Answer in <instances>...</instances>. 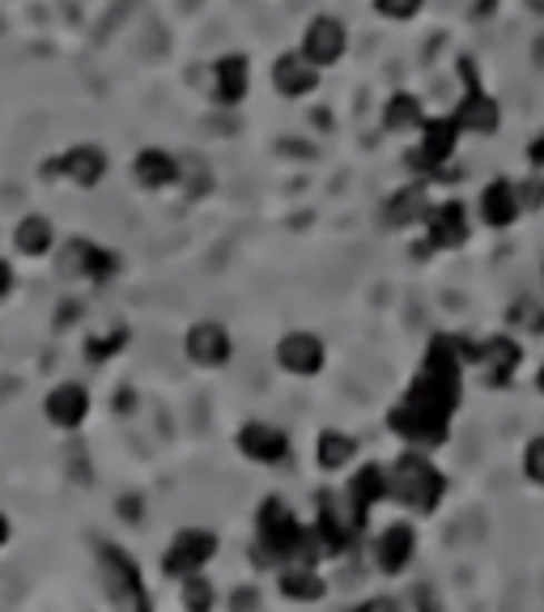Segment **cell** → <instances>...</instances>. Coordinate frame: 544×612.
<instances>
[{
    "label": "cell",
    "instance_id": "cell-8",
    "mask_svg": "<svg viewBox=\"0 0 544 612\" xmlns=\"http://www.w3.org/2000/svg\"><path fill=\"white\" fill-rule=\"evenodd\" d=\"M459 77H464V98H459V107H455L459 128H464L468 137H494L497 124H502V111H497L494 98L481 90L473 60H459Z\"/></svg>",
    "mask_w": 544,
    "mask_h": 612
},
{
    "label": "cell",
    "instance_id": "cell-25",
    "mask_svg": "<svg viewBox=\"0 0 544 612\" xmlns=\"http://www.w3.org/2000/svg\"><path fill=\"white\" fill-rule=\"evenodd\" d=\"M429 209H434V205H429L426 179H417V184H408V188H400L392 200H387L383 217H387L392 226H413V221H426Z\"/></svg>",
    "mask_w": 544,
    "mask_h": 612
},
{
    "label": "cell",
    "instance_id": "cell-26",
    "mask_svg": "<svg viewBox=\"0 0 544 612\" xmlns=\"http://www.w3.org/2000/svg\"><path fill=\"white\" fill-rule=\"evenodd\" d=\"M354 455H357V443H354V434H345V430H324L319 443H315V460H319V468L324 472L349 468Z\"/></svg>",
    "mask_w": 544,
    "mask_h": 612
},
{
    "label": "cell",
    "instance_id": "cell-3",
    "mask_svg": "<svg viewBox=\"0 0 544 612\" xmlns=\"http://www.w3.org/2000/svg\"><path fill=\"white\" fill-rule=\"evenodd\" d=\"M422 132V141L417 149H408V170H417L422 179H443V166L451 162V154H455V145L464 137V128H459V119L455 116H426V124L417 128Z\"/></svg>",
    "mask_w": 544,
    "mask_h": 612
},
{
    "label": "cell",
    "instance_id": "cell-36",
    "mask_svg": "<svg viewBox=\"0 0 544 612\" xmlns=\"http://www.w3.org/2000/svg\"><path fill=\"white\" fill-rule=\"evenodd\" d=\"M9 536H13V523H9V515H4V511H0V549H4V544H9Z\"/></svg>",
    "mask_w": 544,
    "mask_h": 612
},
{
    "label": "cell",
    "instance_id": "cell-18",
    "mask_svg": "<svg viewBox=\"0 0 544 612\" xmlns=\"http://www.w3.org/2000/svg\"><path fill=\"white\" fill-rule=\"evenodd\" d=\"M476 213H481V221H485V226H494V230L515 226V221H520V213H523L520 184H511V179H494V184H485L481 200H476Z\"/></svg>",
    "mask_w": 544,
    "mask_h": 612
},
{
    "label": "cell",
    "instance_id": "cell-13",
    "mask_svg": "<svg viewBox=\"0 0 544 612\" xmlns=\"http://www.w3.org/2000/svg\"><path fill=\"white\" fill-rule=\"evenodd\" d=\"M468 235H473V217L464 200H443L426 213V238L434 251H455L468 243Z\"/></svg>",
    "mask_w": 544,
    "mask_h": 612
},
{
    "label": "cell",
    "instance_id": "cell-17",
    "mask_svg": "<svg viewBox=\"0 0 544 612\" xmlns=\"http://www.w3.org/2000/svg\"><path fill=\"white\" fill-rule=\"evenodd\" d=\"M235 443L251 464H281L285 455H289V434L268 422H247L238 430Z\"/></svg>",
    "mask_w": 544,
    "mask_h": 612
},
{
    "label": "cell",
    "instance_id": "cell-12",
    "mask_svg": "<svg viewBox=\"0 0 544 612\" xmlns=\"http://www.w3.org/2000/svg\"><path fill=\"white\" fill-rule=\"evenodd\" d=\"M184 354H188L191 366L217 371V366H226V362L235 357V340H230V332L221 328V324L200 319V324H191L188 336H184Z\"/></svg>",
    "mask_w": 544,
    "mask_h": 612
},
{
    "label": "cell",
    "instance_id": "cell-35",
    "mask_svg": "<svg viewBox=\"0 0 544 612\" xmlns=\"http://www.w3.org/2000/svg\"><path fill=\"white\" fill-rule=\"evenodd\" d=\"M527 162H532V166H536V170L544 175V132H541V137H536L532 145H527Z\"/></svg>",
    "mask_w": 544,
    "mask_h": 612
},
{
    "label": "cell",
    "instance_id": "cell-30",
    "mask_svg": "<svg viewBox=\"0 0 544 612\" xmlns=\"http://www.w3.org/2000/svg\"><path fill=\"white\" fill-rule=\"evenodd\" d=\"M422 4H426V0H375V9H379L383 18H392V22H408V18H417Z\"/></svg>",
    "mask_w": 544,
    "mask_h": 612
},
{
    "label": "cell",
    "instance_id": "cell-15",
    "mask_svg": "<svg viewBox=\"0 0 544 612\" xmlns=\"http://www.w3.org/2000/svg\"><path fill=\"white\" fill-rule=\"evenodd\" d=\"M277 362L289 375L315 378L324 371V362H328V349H324V340L315 332H289V336L277 340Z\"/></svg>",
    "mask_w": 544,
    "mask_h": 612
},
{
    "label": "cell",
    "instance_id": "cell-29",
    "mask_svg": "<svg viewBox=\"0 0 544 612\" xmlns=\"http://www.w3.org/2000/svg\"><path fill=\"white\" fill-rule=\"evenodd\" d=\"M214 588H209V579H205V570L200 574H191V579H184V609L191 612H205L214 609Z\"/></svg>",
    "mask_w": 544,
    "mask_h": 612
},
{
    "label": "cell",
    "instance_id": "cell-1",
    "mask_svg": "<svg viewBox=\"0 0 544 612\" xmlns=\"http://www.w3.org/2000/svg\"><path fill=\"white\" fill-rule=\"evenodd\" d=\"M464 371H468V340L434 336L417 378L387 413L392 434H400L404 443H417V447H443L451 438V417L464 401Z\"/></svg>",
    "mask_w": 544,
    "mask_h": 612
},
{
    "label": "cell",
    "instance_id": "cell-14",
    "mask_svg": "<svg viewBox=\"0 0 544 612\" xmlns=\"http://www.w3.org/2000/svg\"><path fill=\"white\" fill-rule=\"evenodd\" d=\"M43 417L48 425L56 430H81L86 417H90V392H86V383H56L48 396H43Z\"/></svg>",
    "mask_w": 544,
    "mask_h": 612
},
{
    "label": "cell",
    "instance_id": "cell-34",
    "mask_svg": "<svg viewBox=\"0 0 544 612\" xmlns=\"http://www.w3.org/2000/svg\"><path fill=\"white\" fill-rule=\"evenodd\" d=\"M13 289H18V273H13V264H9V259H0V303H4Z\"/></svg>",
    "mask_w": 544,
    "mask_h": 612
},
{
    "label": "cell",
    "instance_id": "cell-24",
    "mask_svg": "<svg viewBox=\"0 0 544 612\" xmlns=\"http://www.w3.org/2000/svg\"><path fill=\"white\" fill-rule=\"evenodd\" d=\"M345 494L354 497L357 506L370 515L379 502H387V497H392V476H387V468H383V464H362V468L349 476Z\"/></svg>",
    "mask_w": 544,
    "mask_h": 612
},
{
    "label": "cell",
    "instance_id": "cell-11",
    "mask_svg": "<svg viewBox=\"0 0 544 612\" xmlns=\"http://www.w3.org/2000/svg\"><path fill=\"white\" fill-rule=\"evenodd\" d=\"M303 56H307L315 69H328L336 65L345 51H349V30L340 18H328V13H319V18H310L307 30H303Z\"/></svg>",
    "mask_w": 544,
    "mask_h": 612
},
{
    "label": "cell",
    "instance_id": "cell-31",
    "mask_svg": "<svg viewBox=\"0 0 544 612\" xmlns=\"http://www.w3.org/2000/svg\"><path fill=\"white\" fill-rule=\"evenodd\" d=\"M523 472L532 485H544V438H532L527 451H523Z\"/></svg>",
    "mask_w": 544,
    "mask_h": 612
},
{
    "label": "cell",
    "instance_id": "cell-5",
    "mask_svg": "<svg viewBox=\"0 0 544 612\" xmlns=\"http://www.w3.org/2000/svg\"><path fill=\"white\" fill-rule=\"evenodd\" d=\"M468 366L485 378L489 387H511L515 371L523 366V345L515 336H485V340H468Z\"/></svg>",
    "mask_w": 544,
    "mask_h": 612
},
{
    "label": "cell",
    "instance_id": "cell-37",
    "mask_svg": "<svg viewBox=\"0 0 544 612\" xmlns=\"http://www.w3.org/2000/svg\"><path fill=\"white\" fill-rule=\"evenodd\" d=\"M536 387H541V392H544V366H541V375H536Z\"/></svg>",
    "mask_w": 544,
    "mask_h": 612
},
{
    "label": "cell",
    "instance_id": "cell-16",
    "mask_svg": "<svg viewBox=\"0 0 544 612\" xmlns=\"http://www.w3.org/2000/svg\"><path fill=\"white\" fill-rule=\"evenodd\" d=\"M132 179L141 184L145 191H166L184 179V162L170 154V149H158V145H145L141 154L132 158Z\"/></svg>",
    "mask_w": 544,
    "mask_h": 612
},
{
    "label": "cell",
    "instance_id": "cell-9",
    "mask_svg": "<svg viewBox=\"0 0 544 612\" xmlns=\"http://www.w3.org/2000/svg\"><path fill=\"white\" fill-rule=\"evenodd\" d=\"M98 565H102V579H107V591H111L116 604L149 609V595H145V583H141V565L132 562L123 549L102 544V549H98Z\"/></svg>",
    "mask_w": 544,
    "mask_h": 612
},
{
    "label": "cell",
    "instance_id": "cell-7",
    "mask_svg": "<svg viewBox=\"0 0 544 612\" xmlns=\"http://www.w3.org/2000/svg\"><path fill=\"white\" fill-rule=\"evenodd\" d=\"M214 557H217L214 532H205V527H184V532H175L170 549L162 553V574L184 583V579H191V574H200Z\"/></svg>",
    "mask_w": 544,
    "mask_h": 612
},
{
    "label": "cell",
    "instance_id": "cell-27",
    "mask_svg": "<svg viewBox=\"0 0 544 612\" xmlns=\"http://www.w3.org/2000/svg\"><path fill=\"white\" fill-rule=\"evenodd\" d=\"M426 124V111H422V98L417 95H392L387 107H383V128L392 132H417Z\"/></svg>",
    "mask_w": 544,
    "mask_h": 612
},
{
    "label": "cell",
    "instance_id": "cell-33",
    "mask_svg": "<svg viewBox=\"0 0 544 612\" xmlns=\"http://www.w3.org/2000/svg\"><path fill=\"white\" fill-rule=\"evenodd\" d=\"M515 324H527V328H544V315L536 310V303H520V306H515Z\"/></svg>",
    "mask_w": 544,
    "mask_h": 612
},
{
    "label": "cell",
    "instance_id": "cell-23",
    "mask_svg": "<svg viewBox=\"0 0 544 612\" xmlns=\"http://www.w3.org/2000/svg\"><path fill=\"white\" fill-rule=\"evenodd\" d=\"M56 226H51V217H43V213H26L22 221L13 226V247H18V256L26 259H43L56 251Z\"/></svg>",
    "mask_w": 544,
    "mask_h": 612
},
{
    "label": "cell",
    "instance_id": "cell-20",
    "mask_svg": "<svg viewBox=\"0 0 544 612\" xmlns=\"http://www.w3.org/2000/svg\"><path fill=\"white\" fill-rule=\"evenodd\" d=\"M413 553H417V532L408 523H387L379 532V541H375V565L383 574H404L408 562H413Z\"/></svg>",
    "mask_w": 544,
    "mask_h": 612
},
{
    "label": "cell",
    "instance_id": "cell-2",
    "mask_svg": "<svg viewBox=\"0 0 544 612\" xmlns=\"http://www.w3.org/2000/svg\"><path fill=\"white\" fill-rule=\"evenodd\" d=\"M387 476H392V497L404 511H417V515H429L447 494L443 472L434 468L422 451H404L400 460L387 468Z\"/></svg>",
    "mask_w": 544,
    "mask_h": 612
},
{
    "label": "cell",
    "instance_id": "cell-10",
    "mask_svg": "<svg viewBox=\"0 0 544 612\" xmlns=\"http://www.w3.org/2000/svg\"><path fill=\"white\" fill-rule=\"evenodd\" d=\"M65 277H81V282L90 285H107L119 277V268H123V259L111 251V247H98L90 238H72L69 247H65Z\"/></svg>",
    "mask_w": 544,
    "mask_h": 612
},
{
    "label": "cell",
    "instance_id": "cell-32",
    "mask_svg": "<svg viewBox=\"0 0 544 612\" xmlns=\"http://www.w3.org/2000/svg\"><path fill=\"white\" fill-rule=\"evenodd\" d=\"M520 200H523V209H536V205H541V200H544V175H536L532 184H523Z\"/></svg>",
    "mask_w": 544,
    "mask_h": 612
},
{
    "label": "cell",
    "instance_id": "cell-22",
    "mask_svg": "<svg viewBox=\"0 0 544 612\" xmlns=\"http://www.w3.org/2000/svg\"><path fill=\"white\" fill-rule=\"evenodd\" d=\"M251 90V65L247 56H221L214 65V102L217 107H238Z\"/></svg>",
    "mask_w": 544,
    "mask_h": 612
},
{
    "label": "cell",
    "instance_id": "cell-19",
    "mask_svg": "<svg viewBox=\"0 0 544 612\" xmlns=\"http://www.w3.org/2000/svg\"><path fill=\"white\" fill-rule=\"evenodd\" d=\"M273 86H277V95L285 98H307L319 90V69L310 65L303 51H285V56H277V65H273Z\"/></svg>",
    "mask_w": 544,
    "mask_h": 612
},
{
    "label": "cell",
    "instance_id": "cell-6",
    "mask_svg": "<svg viewBox=\"0 0 544 612\" xmlns=\"http://www.w3.org/2000/svg\"><path fill=\"white\" fill-rule=\"evenodd\" d=\"M107 149L95 141H81V145H69L65 154H56L51 162H43V175L48 179H65L72 188H98L107 179Z\"/></svg>",
    "mask_w": 544,
    "mask_h": 612
},
{
    "label": "cell",
    "instance_id": "cell-28",
    "mask_svg": "<svg viewBox=\"0 0 544 612\" xmlns=\"http://www.w3.org/2000/svg\"><path fill=\"white\" fill-rule=\"evenodd\" d=\"M123 349H128V328H111V332H102V336H90L81 354H86V362H95L98 366V362H111V357L123 354Z\"/></svg>",
    "mask_w": 544,
    "mask_h": 612
},
{
    "label": "cell",
    "instance_id": "cell-21",
    "mask_svg": "<svg viewBox=\"0 0 544 612\" xmlns=\"http://www.w3.org/2000/svg\"><path fill=\"white\" fill-rule=\"evenodd\" d=\"M277 588H281L285 600L294 604H319L328 595V583L319 574V565H303V562H285L277 570Z\"/></svg>",
    "mask_w": 544,
    "mask_h": 612
},
{
    "label": "cell",
    "instance_id": "cell-38",
    "mask_svg": "<svg viewBox=\"0 0 544 612\" xmlns=\"http://www.w3.org/2000/svg\"><path fill=\"white\" fill-rule=\"evenodd\" d=\"M541 273H544V268H541Z\"/></svg>",
    "mask_w": 544,
    "mask_h": 612
},
{
    "label": "cell",
    "instance_id": "cell-4",
    "mask_svg": "<svg viewBox=\"0 0 544 612\" xmlns=\"http://www.w3.org/2000/svg\"><path fill=\"white\" fill-rule=\"evenodd\" d=\"M366 511L357 506L349 494H336V490H328V494H319V515H315V532L324 536V544H328V557H340L349 544L362 536V527H366Z\"/></svg>",
    "mask_w": 544,
    "mask_h": 612
}]
</instances>
